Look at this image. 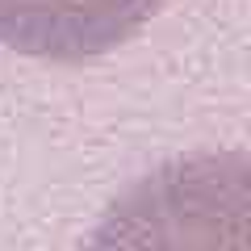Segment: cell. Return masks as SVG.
I'll list each match as a JSON object with an SVG mask.
<instances>
[{
    "label": "cell",
    "instance_id": "obj_1",
    "mask_svg": "<svg viewBox=\"0 0 251 251\" xmlns=\"http://www.w3.org/2000/svg\"><path fill=\"white\" fill-rule=\"evenodd\" d=\"M84 251H251L247 151H197L134 180Z\"/></svg>",
    "mask_w": 251,
    "mask_h": 251
},
{
    "label": "cell",
    "instance_id": "obj_2",
    "mask_svg": "<svg viewBox=\"0 0 251 251\" xmlns=\"http://www.w3.org/2000/svg\"><path fill=\"white\" fill-rule=\"evenodd\" d=\"M159 0H0V42L46 63L117 50L155 17Z\"/></svg>",
    "mask_w": 251,
    "mask_h": 251
}]
</instances>
